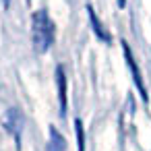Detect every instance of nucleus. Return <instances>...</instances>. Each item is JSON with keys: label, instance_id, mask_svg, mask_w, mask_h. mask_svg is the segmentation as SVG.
I'll return each mask as SVG.
<instances>
[{"label": "nucleus", "instance_id": "obj_4", "mask_svg": "<svg viewBox=\"0 0 151 151\" xmlns=\"http://www.w3.org/2000/svg\"><path fill=\"white\" fill-rule=\"evenodd\" d=\"M56 85H58V104H60V116H66V75L62 70V66H56Z\"/></svg>", "mask_w": 151, "mask_h": 151}, {"label": "nucleus", "instance_id": "obj_6", "mask_svg": "<svg viewBox=\"0 0 151 151\" xmlns=\"http://www.w3.org/2000/svg\"><path fill=\"white\" fill-rule=\"evenodd\" d=\"M50 137H48V151H64L66 149V141L64 137L58 132L56 126H50Z\"/></svg>", "mask_w": 151, "mask_h": 151}, {"label": "nucleus", "instance_id": "obj_2", "mask_svg": "<svg viewBox=\"0 0 151 151\" xmlns=\"http://www.w3.org/2000/svg\"><path fill=\"white\" fill-rule=\"evenodd\" d=\"M120 44H122V52H124L126 66H128V70H130V75H132V81H134V87H137V91H139L141 99L147 104V101H149V93H147V89H145V81H143L141 70H139V66H137V60H134V56H132V52H130V46H128L124 40H122Z\"/></svg>", "mask_w": 151, "mask_h": 151}, {"label": "nucleus", "instance_id": "obj_3", "mask_svg": "<svg viewBox=\"0 0 151 151\" xmlns=\"http://www.w3.org/2000/svg\"><path fill=\"white\" fill-rule=\"evenodd\" d=\"M2 126L6 128L9 134L15 137V141L19 145L21 143V130H23V114L17 108H9L6 114L2 116Z\"/></svg>", "mask_w": 151, "mask_h": 151}, {"label": "nucleus", "instance_id": "obj_1", "mask_svg": "<svg viewBox=\"0 0 151 151\" xmlns=\"http://www.w3.org/2000/svg\"><path fill=\"white\" fill-rule=\"evenodd\" d=\"M31 42L40 54L48 52L54 44V23L46 11H35L31 15Z\"/></svg>", "mask_w": 151, "mask_h": 151}, {"label": "nucleus", "instance_id": "obj_9", "mask_svg": "<svg viewBox=\"0 0 151 151\" xmlns=\"http://www.w3.org/2000/svg\"><path fill=\"white\" fill-rule=\"evenodd\" d=\"M2 2H4V6H9V2H11V0H2Z\"/></svg>", "mask_w": 151, "mask_h": 151}, {"label": "nucleus", "instance_id": "obj_8", "mask_svg": "<svg viewBox=\"0 0 151 151\" xmlns=\"http://www.w3.org/2000/svg\"><path fill=\"white\" fill-rule=\"evenodd\" d=\"M116 2H118V9H124L126 6V0H116Z\"/></svg>", "mask_w": 151, "mask_h": 151}, {"label": "nucleus", "instance_id": "obj_5", "mask_svg": "<svg viewBox=\"0 0 151 151\" xmlns=\"http://www.w3.org/2000/svg\"><path fill=\"white\" fill-rule=\"evenodd\" d=\"M87 15H89V23H91V27H93V33H95L104 44H110L112 37H110V33L106 31V27L101 25V21L97 19V15H95V11H93L91 4H87Z\"/></svg>", "mask_w": 151, "mask_h": 151}, {"label": "nucleus", "instance_id": "obj_7", "mask_svg": "<svg viewBox=\"0 0 151 151\" xmlns=\"http://www.w3.org/2000/svg\"><path fill=\"white\" fill-rule=\"evenodd\" d=\"M75 132H77V151H85V128L81 118L75 120Z\"/></svg>", "mask_w": 151, "mask_h": 151}]
</instances>
